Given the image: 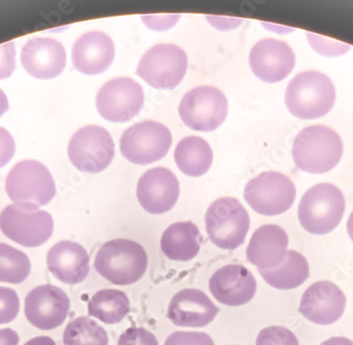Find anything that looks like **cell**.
I'll use <instances>...</instances> for the list:
<instances>
[{
  "mask_svg": "<svg viewBox=\"0 0 353 345\" xmlns=\"http://www.w3.org/2000/svg\"><path fill=\"white\" fill-rule=\"evenodd\" d=\"M31 273L29 258L19 249L0 243V282L21 284Z\"/></svg>",
  "mask_w": 353,
  "mask_h": 345,
  "instance_id": "obj_29",
  "label": "cell"
},
{
  "mask_svg": "<svg viewBox=\"0 0 353 345\" xmlns=\"http://www.w3.org/2000/svg\"><path fill=\"white\" fill-rule=\"evenodd\" d=\"M25 345H57L50 337L39 336L28 341Z\"/></svg>",
  "mask_w": 353,
  "mask_h": 345,
  "instance_id": "obj_39",
  "label": "cell"
},
{
  "mask_svg": "<svg viewBox=\"0 0 353 345\" xmlns=\"http://www.w3.org/2000/svg\"><path fill=\"white\" fill-rule=\"evenodd\" d=\"M6 191L14 205L39 209L52 201L57 194L50 171L37 160L17 163L6 180Z\"/></svg>",
  "mask_w": 353,
  "mask_h": 345,
  "instance_id": "obj_4",
  "label": "cell"
},
{
  "mask_svg": "<svg viewBox=\"0 0 353 345\" xmlns=\"http://www.w3.org/2000/svg\"><path fill=\"white\" fill-rule=\"evenodd\" d=\"M219 309L203 291L185 289L172 297L168 317L174 324L183 327H204L213 322Z\"/></svg>",
  "mask_w": 353,
  "mask_h": 345,
  "instance_id": "obj_21",
  "label": "cell"
},
{
  "mask_svg": "<svg viewBox=\"0 0 353 345\" xmlns=\"http://www.w3.org/2000/svg\"><path fill=\"white\" fill-rule=\"evenodd\" d=\"M144 91L130 77H117L107 81L97 95V108L101 116L111 123H126L142 110Z\"/></svg>",
  "mask_w": 353,
  "mask_h": 345,
  "instance_id": "obj_13",
  "label": "cell"
},
{
  "mask_svg": "<svg viewBox=\"0 0 353 345\" xmlns=\"http://www.w3.org/2000/svg\"><path fill=\"white\" fill-rule=\"evenodd\" d=\"M199 228L192 222H178L168 226L161 238V249L172 261H190L201 247Z\"/></svg>",
  "mask_w": 353,
  "mask_h": 345,
  "instance_id": "obj_24",
  "label": "cell"
},
{
  "mask_svg": "<svg viewBox=\"0 0 353 345\" xmlns=\"http://www.w3.org/2000/svg\"><path fill=\"white\" fill-rule=\"evenodd\" d=\"M346 302V295L338 285L330 281H319L303 293L299 313L315 324H332L344 314Z\"/></svg>",
  "mask_w": 353,
  "mask_h": 345,
  "instance_id": "obj_16",
  "label": "cell"
},
{
  "mask_svg": "<svg viewBox=\"0 0 353 345\" xmlns=\"http://www.w3.org/2000/svg\"><path fill=\"white\" fill-rule=\"evenodd\" d=\"M19 298L16 291L0 286V324H7L16 319L19 313Z\"/></svg>",
  "mask_w": 353,
  "mask_h": 345,
  "instance_id": "obj_32",
  "label": "cell"
},
{
  "mask_svg": "<svg viewBox=\"0 0 353 345\" xmlns=\"http://www.w3.org/2000/svg\"><path fill=\"white\" fill-rule=\"evenodd\" d=\"M296 198L294 183L285 174L265 171L250 180L245 188V199L259 215L273 217L292 207Z\"/></svg>",
  "mask_w": 353,
  "mask_h": 345,
  "instance_id": "obj_9",
  "label": "cell"
},
{
  "mask_svg": "<svg viewBox=\"0 0 353 345\" xmlns=\"http://www.w3.org/2000/svg\"><path fill=\"white\" fill-rule=\"evenodd\" d=\"M208 287L221 304L241 306L254 298L257 282L253 273L243 265L229 264L213 273Z\"/></svg>",
  "mask_w": 353,
  "mask_h": 345,
  "instance_id": "obj_18",
  "label": "cell"
},
{
  "mask_svg": "<svg viewBox=\"0 0 353 345\" xmlns=\"http://www.w3.org/2000/svg\"><path fill=\"white\" fill-rule=\"evenodd\" d=\"M130 311V299L119 289H102L88 302V313L106 324L121 322Z\"/></svg>",
  "mask_w": 353,
  "mask_h": 345,
  "instance_id": "obj_27",
  "label": "cell"
},
{
  "mask_svg": "<svg viewBox=\"0 0 353 345\" xmlns=\"http://www.w3.org/2000/svg\"><path fill=\"white\" fill-rule=\"evenodd\" d=\"M66 61L63 45L48 37L30 39L21 51L23 68L35 79H51L59 76L66 67Z\"/></svg>",
  "mask_w": 353,
  "mask_h": 345,
  "instance_id": "obj_19",
  "label": "cell"
},
{
  "mask_svg": "<svg viewBox=\"0 0 353 345\" xmlns=\"http://www.w3.org/2000/svg\"><path fill=\"white\" fill-rule=\"evenodd\" d=\"M70 311V300L63 289L54 285L35 287L26 297L25 315L30 323L41 331L61 326Z\"/></svg>",
  "mask_w": 353,
  "mask_h": 345,
  "instance_id": "obj_14",
  "label": "cell"
},
{
  "mask_svg": "<svg viewBox=\"0 0 353 345\" xmlns=\"http://www.w3.org/2000/svg\"><path fill=\"white\" fill-rule=\"evenodd\" d=\"M15 154V142L6 129L0 127V168L7 165Z\"/></svg>",
  "mask_w": 353,
  "mask_h": 345,
  "instance_id": "obj_36",
  "label": "cell"
},
{
  "mask_svg": "<svg viewBox=\"0 0 353 345\" xmlns=\"http://www.w3.org/2000/svg\"><path fill=\"white\" fill-rule=\"evenodd\" d=\"M347 231H348L349 237L353 241V211L351 212L350 217L347 222Z\"/></svg>",
  "mask_w": 353,
  "mask_h": 345,
  "instance_id": "obj_42",
  "label": "cell"
},
{
  "mask_svg": "<svg viewBox=\"0 0 353 345\" xmlns=\"http://www.w3.org/2000/svg\"><path fill=\"white\" fill-rule=\"evenodd\" d=\"M19 336L11 328L0 330V345H19Z\"/></svg>",
  "mask_w": 353,
  "mask_h": 345,
  "instance_id": "obj_38",
  "label": "cell"
},
{
  "mask_svg": "<svg viewBox=\"0 0 353 345\" xmlns=\"http://www.w3.org/2000/svg\"><path fill=\"white\" fill-rule=\"evenodd\" d=\"M172 138L161 123L144 121L132 125L123 134L120 149L123 156L137 165H150L170 151Z\"/></svg>",
  "mask_w": 353,
  "mask_h": 345,
  "instance_id": "obj_7",
  "label": "cell"
},
{
  "mask_svg": "<svg viewBox=\"0 0 353 345\" xmlns=\"http://www.w3.org/2000/svg\"><path fill=\"white\" fill-rule=\"evenodd\" d=\"M68 156L79 171L99 174L114 160V142L106 129L98 125H88L73 134L69 143Z\"/></svg>",
  "mask_w": 353,
  "mask_h": 345,
  "instance_id": "obj_11",
  "label": "cell"
},
{
  "mask_svg": "<svg viewBox=\"0 0 353 345\" xmlns=\"http://www.w3.org/2000/svg\"><path fill=\"white\" fill-rule=\"evenodd\" d=\"M186 70L185 51L172 43H160L143 55L137 74L154 88L172 90L181 83Z\"/></svg>",
  "mask_w": 353,
  "mask_h": 345,
  "instance_id": "obj_8",
  "label": "cell"
},
{
  "mask_svg": "<svg viewBox=\"0 0 353 345\" xmlns=\"http://www.w3.org/2000/svg\"><path fill=\"white\" fill-rule=\"evenodd\" d=\"M335 97L334 85L327 75L306 71L297 74L288 85L285 102L295 118L315 120L330 112Z\"/></svg>",
  "mask_w": 353,
  "mask_h": 345,
  "instance_id": "obj_2",
  "label": "cell"
},
{
  "mask_svg": "<svg viewBox=\"0 0 353 345\" xmlns=\"http://www.w3.org/2000/svg\"><path fill=\"white\" fill-rule=\"evenodd\" d=\"M205 228L216 246L234 251L245 243L250 229V216L235 198H220L208 208Z\"/></svg>",
  "mask_w": 353,
  "mask_h": 345,
  "instance_id": "obj_6",
  "label": "cell"
},
{
  "mask_svg": "<svg viewBox=\"0 0 353 345\" xmlns=\"http://www.w3.org/2000/svg\"><path fill=\"white\" fill-rule=\"evenodd\" d=\"M179 182L170 170L156 167L141 176L137 196L143 209L152 215H162L176 205L179 198Z\"/></svg>",
  "mask_w": 353,
  "mask_h": 345,
  "instance_id": "obj_17",
  "label": "cell"
},
{
  "mask_svg": "<svg viewBox=\"0 0 353 345\" xmlns=\"http://www.w3.org/2000/svg\"><path fill=\"white\" fill-rule=\"evenodd\" d=\"M9 110V101L7 95L0 89V116H3Z\"/></svg>",
  "mask_w": 353,
  "mask_h": 345,
  "instance_id": "obj_41",
  "label": "cell"
},
{
  "mask_svg": "<svg viewBox=\"0 0 353 345\" xmlns=\"http://www.w3.org/2000/svg\"><path fill=\"white\" fill-rule=\"evenodd\" d=\"M309 43L311 47L316 51L319 54L327 57L341 56L350 50L351 47L347 43L341 41H333L326 37L319 36L314 33H307Z\"/></svg>",
  "mask_w": 353,
  "mask_h": 345,
  "instance_id": "obj_31",
  "label": "cell"
},
{
  "mask_svg": "<svg viewBox=\"0 0 353 345\" xmlns=\"http://www.w3.org/2000/svg\"><path fill=\"white\" fill-rule=\"evenodd\" d=\"M343 140L334 130L323 125L303 129L295 138L292 156L295 166L308 174H325L342 158Z\"/></svg>",
  "mask_w": 353,
  "mask_h": 345,
  "instance_id": "obj_1",
  "label": "cell"
},
{
  "mask_svg": "<svg viewBox=\"0 0 353 345\" xmlns=\"http://www.w3.org/2000/svg\"><path fill=\"white\" fill-rule=\"evenodd\" d=\"M47 264L50 273L61 282L79 284L88 277L90 257L81 244L61 241L48 251Z\"/></svg>",
  "mask_w": 353,
  "mask_h": 345,
  "instance_id": "obj_22",
  "label": "cell"
},
{
  "mask_svg": "<svg viewBox=\"0 0 353 345\" xmlns=\"http://www.w3.org/2000/svg\"><path fill=\"white\" fill-rule=\"evenodd\" d=\"M294 65V52L285 41L261 39L250 53V67L254 74L270 84L287 79Z\"/></svg>",
  "mask_w": 353,
  "mask_h": 345,
  "instance_id": "obj_15",
  "label": "cell"
},
{
  "mask_svg": "<svg viewBox=\"0 0 353 345\" xmlns=\"http://www.w3.org/2000/svg\"><path fill=\"white\" fill-rule=\"evenodd\" d=\"M0 229L15 243L25 247H39L50 239L54 222L45 210L9 205L0 213Z\"/></svg>",
  "mask_w": 353,
  "mask_h": 345,
  "instance_id": "obj_12",
  "label": "cell"
},
{
  "mask_svg": "<svg viewBox=\"0 0 353 345\" xmlns=\"http://www.w3.org/2000/svg\"><path fill=\"white\" fill-rule=\"evenodd\" d=\"M116 49L110 36L103 32H87L75 41L72 63L79 72L97 75L108 70L114 61Z\"/></svg>",
  "mask_w": 353,
  "mask_h": 345,
  "instance_id": "obj_20",
  "label": "cell"
},
{
  "mask_svg": "<svg viewBox=\"0 0 353 345\" xmlns=\"http://www.w3.org/2000/svg\"><path fill=\"white\" fill-rule=\"evenodd\" d=\"M288 245L289 237L283 228L273 224L261 226L248 246V261L261 271L276 269L287 255Z\"/></svg>",
  "mask_w": 353,
  "mask_h": 345,
  "instance_id": "obj_23",
  "label": "cell"
},
{
  "mask_svg": "<svg viewBox=\"0 0 353 345\" xmlns=\"http://www.w3.org/2000/svg\"><path fill=\"white\" fill-rule=\"evenodd\" d=\"M344 194L332 184L313 186L301 198L299 220L303 229L312 235H327L338 227L344 217Z\"/></svg>",
  "mask_w": 353,
  "mask_h": 345,
  "instance_id": "obj_5",
  "label": "cell"
},
{
  "mask_svg": "<svg viewBox=\"0 0 353 345\" xmlns=\"http://www.w3.org/2000/svg\"><path fill=\"white\" fill-rule=\"evenodd\" d=\"M174 156L180 171L192 178L205 174L211 168L214 158L211 146L199 136H188L180 140Z\"/></svg>",
  "mask_w": 353,
  "mask_h": 345,
  "instance_id": "obj_25",
  "label": "cell"
},
{
  "mask_svg": "<svg viewBox=\"0 0 353 345\" xmlns=\"http://www.w3.org/2000/svg\"><path fill=\"white\" fill-rule=\"evenodd\" d=\"M65 345H108L106 331L88 317H79L67 325L63 332Z\"/></svg>",
  "mask_w": 353,
  "mask_h": 345,
  "instance_id": "obj_28",
  "label": "cell"
},
{
  "mask_svg": "<svg viewBox=\"0 0 353 345\" xmlns=\"http://www.w3.org/2000/svg\"><path fill=\"white\" fill-rule=\"evenodd\" d=\"M263 280L277 289H293L308 280L310 275L308 261L299 251H288L283 263L271 271L259 269Z\"/></svg>",
  "mask_w": 353,
  "mask_h": 345,
  "instance_id": "obj_26",
  "label": "cell"
},
{
  "mask_svg": "<svg viewBox=\"0 0 353 345\" xmlns=\"http://www.w3.org/2000/svg\"><path fill=\"white\" fill-rule=\"evenodd\" d=\"M164 345H215L206 333L174 332L166 339Z\"/></svg>",
  "mask_w": 353,
  "mask_h": 345,
  "instance_id": "obj_34",
  "label": "cell"
},
{
  "mask_svg": "<svg viewBox=\"0 0 353 345\" xmlns=\"http://www.w3.org/2000/svg\"><path fill=\"white\" fill-rule=\"evenodd\" d=\"M256 345H299L297 337L287 327L270 326L259 333Z\"/></svg>",
  "mask_w": 353,
  "mask_h": 345,
  "instance_id": "obj_30",
  "label": "cell"
},
{
  "mask_svg": "<svg viewBox=\"0 0 353 345\" xmlns=\"http://www.w3.org/2000/svg\"><path fill=\"white\" fill-rule=\"evenodd\" d=\"M229 104L221 90L201 86L188 91L179 106L181 120L192 130L210 132L219 128L227 118Z\"/></svg>",
  "mask_w": 353,
  "mask_h": 345,
  "instance_id": "obj_10",
  "label": "cell"
},
{
  "mask_svg": "<svg viewBox=\"0 0 353 345\" xmlns=\"http://www.w3.org/2000/svg\"><path fill=\"white\" fill-rule=\"evenodd\" d=\"M118 345H159L156 336L143 327H130L119 339Z\"/></svg>",
  "mask_w": 353,
  "mask_h": 345,
  "instance_id": "obj_33",
  "label": "cell"
},
{
  "mask_svg": "<svg viewBox=\"0 0 353 345\" xmlns=\"http://www.w3.org/2000/svg\"><path fill=\"white\" fill-rule=\"evenodd\" d=\"M148 258L138 242L114 239L101 247L94 260V269L114 285H130L145 275Z\"/></svg>",
  "mask_w": 353,
  "mask_h": 345,
  "instance_id": "obj_3",
  "label": "cell"
},
{
  "mask_svg": "<svg viewBox=\"0 0 353 345\" xmlns=\"http://www.w3.org/2000/svg\"><path fill=\"white\" fill-rule=\"evenodd\" d=\"M321 345H353V342L345 337H332Z\"/></svg>",
  "mask_w": 353,
  "mask_h": 345,
  "instance_id": "obj_40",
  "label": "cell"
},
{
  "mask_svg": "<svg viewBox=\"0 0 353 345\" xmlns=\"http://www.w3.org/2000/svg\"><path fill=\"white\" fill-rule=\"evenodd\" d=\"M15 55L13 41L0 45V79H8L15 70Z\"/></svg>",
  "mask_w": 353,
  "mask_h": 345,
  "instance_id": "obj_35",
  "label": "cell"
},
{
  "mask_svg": "<svg viewBox=\"0 0 353 345\" xmlns=\"http://www.w3.org/2000/svg\"><path fill=\"white\" fill-rule=\"evenodd\" d=\"M142 19L150 29L160 31L170 29L180 19V15L142 16Z\"/></svg>",
  "mask_w": 353,
  "mask_h": 345,
  "instance_id": "obj_37",
  "label": "cell"
}]
</instances>
